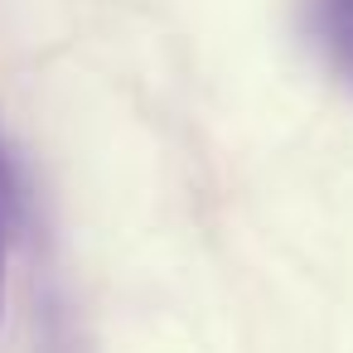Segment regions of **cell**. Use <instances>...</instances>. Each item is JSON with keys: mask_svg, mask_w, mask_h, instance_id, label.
Instances as JSON below:
<instances>
[{"mask_svg": "<svg viewBox=\"0 0 353 353\" xmlns=\"http://www.w3.org/2000/svg\"><path fill=\"white\" fill-rule=\"evenodd\" d=\"M314 34H319L329 63L353 88V0H314Z\"/></svg>", "mask_w": 353, "mask_h": 353, "instance_id": "cell-1", "label": "cell"}, {"mask_svg": "<svg viewBox=\"0 0 353 353\" xmlns=\"http://www.w3.org/2000/svg\"><path fill=\"white\" fill-rule=\"evenodd\" d=\"M0 300H6V242H0Z\"/></svg>", "mask_w": 353, "mask_h": 353, "instance_id": "cell-2", "label": "cell"}]
</instances>
